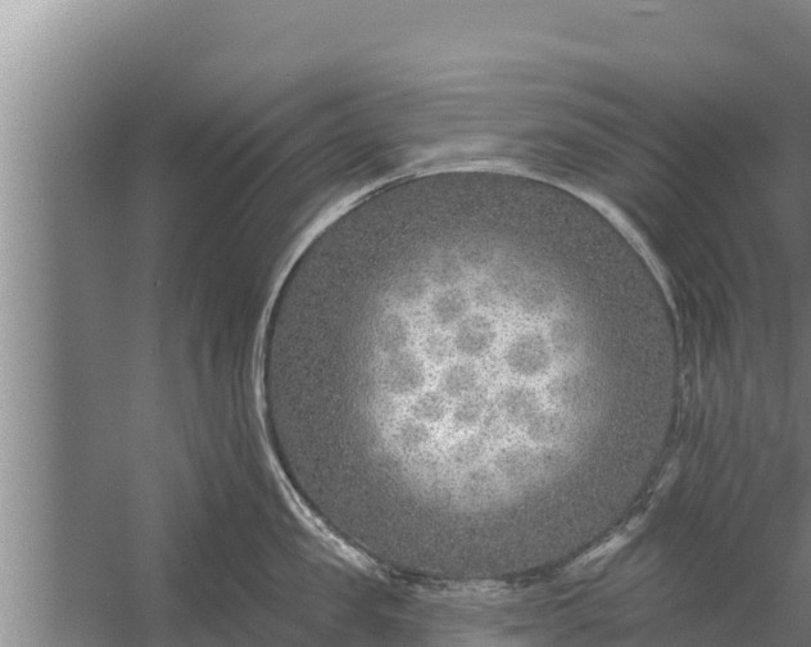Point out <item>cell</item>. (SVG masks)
<instances>
[{
    "label": "cell",
    "instance_id": "1",
    "mask_svg": "<svg viewBox=\"0 0 811 647\" xmlns=\"http://www.w3.org/2000/svg\"><path fill=\"white\" fill-rule=\"evenodd\" d=\"M551 345H554L552 338L548 341L537 330L519 334L507 347L506 363L515 374L534 377L550 366Z\"/></svg>",
    "mask_w": 811,
    "mask_h": 647
},
{
    "label": "cell",
    "instance_id": "2",
    "mask_svg": "<svg viewBox=\"0 0 811 647\" xmlns=\"http://www.w3.org/2000/svg\"><path fill=\"white\" fill-rule=\"evenodd\" d=\"M497 338L495 323L486 315L475 314L462 318L457 323V329L452 341L456 351L464 356H480L486 354Z\"/></svg>",
    "mask_w": 811,
    "mask_h": 647
},
{
    "label": "cell",
    "instance_id": "3",
    "mask_svg": "<svg viewBox=\"0 0 811 647\" xmlns=\"http://www.w3.org/2000/svg\"><path fill=\"white\" fill-rule=\"evenodd\" d=\"M479 383V373L474 365L468 363H456L446 366L438 379L437 392L439 396L447 402V397L452 400H464L465 397L474 393Z\"/></svg>",
    "mask_w": 811,
    "mask_h": 647
},
{
    "label": "cell",
    "instance_id": "4",
    "mask_svg": "<svg viewBox=\"0 0 811 647\" xmlns=\"http://www.w3.org/2000/svg\"><path fill=\"white\" fill-rule=\"evenodd\" d=\"M500 407L514 424L532 423L537 419L539 401L536 393L527 387H510L502 392Z\"/></svg>",
    "mask_w": 811,
    "mask_h": 647
},
{
    "label": "cell",
    "instance_id": "5",
    "mask_svg": "<svg viewBox=\"0 0 811 647\" xmlns=\"http://www.w3.org/2000/svg\"><path fill=\"white\" fill-rule=\"evenodd\" d=\"M487 401L482 393L474 392L460 401L452 411L451 423L456 429L474 427L480 422L486 411Z\"/></svg>",
    "mask_w": 811,
    "mask_h": 647
}]
</instances>
